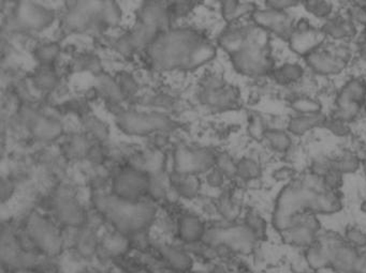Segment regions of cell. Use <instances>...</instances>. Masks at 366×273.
I'll list each match as a JSON object with an SVG mask.
<instances>
[{"instance_id":"1","label":"cell","mask_w":366,"mask_h":273,"mask_svg":"<svg viewBox=\"0 0 366 273\" xmlns=\"http://www.w3.org/2000/svg\"><path fill=\"white\" fill-rule=\"evenodd\" d=\"M34 249L44 256L59 258L65 252L61 228L49 213L34 208L21 221Z\"/></svg>"},{"instance_id":"2","label":"cell","mask_w":366,"mask_h":273,"mask_svg":"<svg viewBox=\"0 0 366 273\" xmlns=\"http://www.w3.org/2000/svg\"><path fill=\"white\" fill-rule=\"evenodd\" d=\"M229 57L233 69L253 82L269 80L278 63L274 42L270 46L248 42L244 48Z\"/></svg>"},{"instance_id":"3","label":"cell","mask_w":366,"mask_h":273,"mask_svg":"<svg viewBox=\"0 0 366 273\" xmlns=\"http://www.w3.org/2000/svg\"><path fill=\"white\" fill-rule=\"evenodd\" d=\"M152 173L135 165H121L112 171L110 192L121 202L136 204L148 200Z\"/></svg>"},{"instance_id":"4","label":"cell","mask_w":366,"mask_h":273,"mask_svg":"<svg viewBox=\"0 0 366 273\" xmlns=\"http://www.w3.org/2000/svg\"><path fill=\"white\" fill-rule=\"evenodd\" d=\"M325 42V38L320 25L304 16H298L295 27L286 40V46L291 56L303 59Z\"/></svg>"},{"instance_id":"5","label":"cell","mask_w":366,"mask_h":273,"mask_svg":"<svg viewBox=\"0 0 366 273\" xmlns=\"http://www.w3.org/2000/svg\"><path fill=\"white\" fill-rule=\"evenodd\" d=\"M218 150L212 147H178L172 156L171 171L188 175H205L216 164Z\"/></svg>"},{"instance_id":"6","label":"cell","mask_w":366,"mask_h":273,"mask_svg":"<svg viewBox=\"0 0 366 273\" xmlns=\"http://www.w3.org/2000/svg\"><path fill=\"white\" fill-rule=\"evenodd\" d=\"M323 228V220L312 211L305 210L298 215L293 225L278 238L287 247L303 251L317 241Z\"/></svg>"},{"instance_id":"7","label":"cell","mask_w":366,"mask_h":273,"mask_svg":"<svg viewBox=\"0 0 366 273\" xmlns=\"http://www.w3.org/2000/svg\"><path fill=\"white\" fill-rule=\"evenodd\" d=\"M302 60L308 73L321 80H333L349 71L348 65L338 58L329 41H325Z\"/></svg>"},{"instance_id":"8","label":"cell","mask_w":366,"mask_h":273,"mask_svg":"<svg viewBox=\"0 0 366 273\" xmlns=\"http://www.w3.org/2000/svg\"><path fill=\"white\" fill-rule=\"evenodd\" d=\"M295 12L276 11L259 5L250 22L269 33L274 40L286 42L298 18Z\"/></svg>"},{"instance_id":"9","label":"cell","mask_w":366,"mask_h":273,"mask_svg":"<svg viewBox=\"0 0 366 273\" xmlns=\"http://www.w3.org/2000/svg\"><path fill=\"white\" fill-rule=\"evenodd\" d=\"M208 230V220L195 209L185 206L176 218V240L186 247L202 242Z\"/></svg>"},{"instance_id":"10","label":"cell","mask_w":366,"mask_h":273,"mask_svg":"<svg viewBox=\"0 0 366 273\" xmlns=\"http://www.w3.org/2000/svg\"><path fill=\"white\" fill-rule=\"evenodd\" d=\"M173 122L161 115H119L118 127L128 135L159 134L173 130Z\"/></svg>"},{"instance_id":"11","label":"cell","mask_w":366,"mask_h":273,"mask_svg":"<svg viewBox=\"0 0 366 273\" xmlns=\"http://www.w3.org/2000/svg\"><path fill=\"white\" fill-rule=\"evenodd\" d=\"M154 250L174 273H189L195 268L193 254L178 241L155 239Z\"/></svg>"},{"instance_id":"12","label":"cell","mask_w":366,"mask_h":273,"mask_svg":"<svg viewBox=\"0 0 366 273\" xmlns=\"http://www.w3.org/2000/svg\"><path fill=\"white\" fill-rule=\"evenodd\" d=\"M310 75L302 59L291 56L280 59L270 75L269 80L278 89L290 88L301 84Z\"/></svg>"},{"instance_id":"13","label":"cell","mask_w":366,"mask_h":273,"mask_svg":"<svg viewBox=\"0 0 366 273\" xmlns=\"http://www.w3.org/2000/svg\"><path fill=\"white\" fill-rule=\"evenodd\" d=\"M168 181L172 194L183 203H197L203 196L204 183L200 176L169 171Z\"/></svg>"},{"instance_id":"14","label":"cell","mask_w":366,"mask_h":273,"mask_svg":"<svg viewBox=\"0 0 366 273\" xmlns=\"http://www.w3.org/2000/svg\"><path fill=\"white\" fill-rule=\"evenodd\" d=\"M345 207L346 204L342 191L322 190L312 194L308 202L307 210L325 220L342 215Z\"/></svg>"},{"instance_id":"15","label":"cell","mask_w":366,"mask_h":273,"mask_svg":"<svg viewBox=\"0 0 366 273\" xmlns=\"http://www.w3.org/2000/svg\"><path fill=\"white\" fill-rule=\"evenodd\" d=\"M319 25L325 41L330 42H352L361 31L342 11Z\"/></svg>"},{"instance_id":"16","label":"cell","mask_w":366,"mask_h":273,"mask_svg":"<svg viewBox=\"0 0 366 273\" xmlns=\"http://www.w3.org/2000/svg\"><path fill=\"white\" fill-rule=\"evenodd\" d=\"M327 117V112L312 115L288 114L286 129L295 139L304 141L307 137L316 134L318 131L322 130Z\"/></svg>"},{"instance_id":"17","label":"cell","mask_w":366,"mask_h":273,"mask_svg":"<svg viewBox=\"0 0 366 273\" xmlns=\"http://www.w3.org/2000/svg\"><path fill=\"white\" fill-rule=\"evenodd\" d=\"M299 141L287 129H270L263 146L272 159L285 161L297 147Z\"/></svg>"},{"instance_id":"18","label":"cell","mask_w":366,"mask_h":273,"mask_svg":"<svg viewBox=\"0 0 366 273\" xmlns=\"http://www.w3.org/2000/svg\"><path fill=\"white\" fill-rule=\"evenodd\" d=\"M240 222L254 235L259 242L265 243L269 240L272 230L270 218L258 207L248 205Z\"/></svg>"},{"instance_id":"19","label":"cell","mask_w":366,"mask_h":273,"mask_svg":"<svg viewBox=\"0 0 366 273\" xmlns=\"http://www.w3.org/2000/svg\"><path fill=\"white\" fill-rule=\"evenodd\" d=\"M361 165V152L352 145V141L350 146H338L337 149L333 152V168L340 171L345 177L360 173Z\"/></svg>"},{"instance_id":"20","label":"cell","mask_w":366,"mask_h":273,"mask_svg":"<svg viewBox=\"0 0 366 273\" xmlns=\"http://www.w3.org/2000/svg\"><path fill=\"white\" fill-rule=\"evenodd\" d=\"M332 245L317 239L312 245L301 251L302 259L306 268L317 272L329 269L331 264Z\"/></svg>"},{"instance_id":"21","label":"cell","mask_w":366,"mask_h":273,"mask_svg":"<svg viewBox=\"0 0 366 273\" xmlns=\"http://www.w3.org/2000/svg\"><path fill=\"white\" fill-rule=\"evenodd\" d=\"M359 251L340 239L331 247L330 268L334 273H353V266Z\"/></svg>"},{"instance_id":"22","label":"cell","mask_w":366,"mask_h":273,"mask_svg":"<svg viewBox=\"0 0 366 273\" xmlns=\"http://www.w3.org/2000/svg\"><path fill=\"white\" fill-rule=\"evenodd\" d=\"M289 114L298 115H312V114L325 113V105L319 95L300 94L291 97L285 103Z\"/></svg>"},{"instance_id":"23","label":"cell","mask_w":366,"mask_h":273,"mask_svg":"<svg viewBox=\"0 0 366 273\" xmlns=\"http://www.w3.org/2000/svg\"><path fill=\"white\" fill-rule=\"evenodd\" d=\"M269 130V117L265 112L252 109L246 113L245 132L250 143L263 145Z\"/></svg>"},{"instance_id":"24","label":"cell","mask_w":366,"mask_h":273,"mask_svg":"<svg viewBox=\"0 0 366 273\" xmlns=\"http://www.w3.org/2000/svg\"><path fill=\"white\" fill-rule=\"evenodd\" d=\"M301 8L306 16L318 24L340 11L337 0H303Z\"/></svg>"},{"instance_id":"25","label":"cell","mask_w":366,"mask_h":273,"mask_svg":"<svg viewBox=\"0 0 366 273\" xmlns=\"http://www.w3.org/2000/svg\"><path fill=\"white\" fill-rule=\"evenodd\" d=\"M321 131L331 139H337L338 141L344 144L350 143L355 137V126L340 118L333 117L329 114Z\"/></svg>"},{"instance_id":"26","label":"cell","mask_w":366,"mask_h":273,"mask_svg":"<svg viewBox=\"0 0 366 273\" xmlns=\"http://www.w3.org/2000/svg\"><path fill=\"white\" fill-rule=\"evenodd\" d=\"M278 161V163H276L270 171V178H271V181L273 183L283 187V186L287 185L289 182L295 180L299 175L300 171H300L298 167H295L291 163L286 162V161Z\"/></svg>"},{"instance_id":"27","label":"cell","mask_w":366,"mask_h":273,"mask_svg":"<svg viewBox=\"0 0 366 273\" xmlns=\"http://www.w3.org/2000/svg\"><path fill=\"white\" fill-rule=\"evenodd\" d=\"M342 236L345 242L357 251L366 250V226L361 224H347L342 230Z\"/></svg>"},{"instance_id":"28","label":"cell","mask_w":366,"mask_h":273,"mask_svg":"<svg viewBox=\"0 0 366 273\" xmlns=\"http://www.w3.org/2000/svg\"><path fill=\"white\" fill-rule=\"evenodd\" d=\"M238 158V156H234L229 150L219 149L217 154L215 167L218 168L230 182L235 181Z\"/></svg>"},{"instance_id":"29","label":"cell","mask_w":366,"mask_h":273,"mask_svg":"<svg viewBox=\"0 0 366 273\" xmlns=\"http://www.w3.org/2000/svg\"><path fill=\"white\" fill-rule=\"evenodd\" d=\"M202 180H203L204 188L212 190L215 193L221 191V190L227 188L230 183H232L216 167H213L205 175L202 176Z\"/></svg>"},{"instance_id":"30","label":"cell","mask_w":366,"mask_h":273,"mask_svg":"<svg viewBox=\"0 0 366 273\" xmlns=\"http://www.w3.org/2000/svg\"><path fill=\"white\" fill-rule=\"evenodd\" d=\"M340 11L359 28H363L366 25V8L361 4L355 1H348Z\"/></svg>"},{"instance_id":"31","label":"cell","mask_w":366,"mask_h":273,"mask_svg":"<svg viewBox=\"0 0 366 273\" xmlns=\"http://www.w3.org/2000/svg\"><path fill=\"white\" fill-rule=\"evenodd\" d=\"M302 0H263L261 6L276 11L295 12L301 8Z\"/></svg>"},{"instance_id":"32","label":"cell","mask_w":366,"mask_h":273,"mask_svg":"<svg viewBox=\"0 0 366 273\" xmlns=\"http://www.w3.org/2000/svg\"><path fill=\"white\" fill-rule=\"evenodd\" d=\"M345 176L336 169L332 168L322 177L323 188L330 191H342L345 185Z\"/></svg>"},{"instance_id":"33","label":"cell","mask_w":366,"mask_h":273,"mask_svg":"<svg viewBox=\"0 0 366 273\" xmlns=\"http://www.w3.org/2000/svg\"><path fill=\"white\" fill-rule=\"evenodd\" d=\"M210 273H234L233 268L229 262L223 260H214L210 264H205Z\"/></svg>"},{"instance_id":"34","label":"cell","mask_w":366,"mask_h":273,"mask_svg":"<svg viewBox=\"0 0 366 273\" xmlns=\"http://www.w3.org/2000/svg\"><path fill=\"white\" fill-rule=\"evenodd\" d=\"M353 273H366V250L359 251L353 266Z\"/></svg>"},{"instance_id":"35","label":"cell","mask_w":366,"mask_h":273,"mask_svg":"<svg viewBox=\"0 0 366 273\" xmlns=\"http://www.w3.org/2000/svg\"><path fill=\"white\" fill-rule=\"evenodd\" d=\"M359 151L361 152L362 156L361 171H360V173H362V177H363V180L364 182H365L366 186V146H364L362 141L361 146H360L359 148Z\"/></svg>"},{"instance_id":"36","label":"cell","mask_w":366,"mask_h":273,"mask_svg":"<svg viewBox=\"0 0 366 273\" xmlns=\"http://www.w3.org/2000/svg\"><path fill=\"white\" fill-rule=\"evenodd\" d=\"M357 209H359V213H361L363 217L366 218V196L360 200L359 205H357Z\"/></svg>"},{"instance_id":"37","label":"cell","mask_w":366,"mask_h":273,"mask_svg":"<svg viewBox=\"0 0 366 273\" xmlns=\"http://www.w3.org/2000/svg\"><path fill=\"white\" fill-rule=\"evenodd\" d=\"M189 273H210V270H208V267L206 266H201L199 267V268H193V270L190 271Z\"/></svg>"},{"instance_id":"38","label":"cell","mask_w":366,"mask_h":273,"mask_svg":"<svg viewBox=\"0 0 366 273\" xmlns=\"http://www.w3.org/2000/svg\"><path fill=\"white\" fill-rule=\"evenodd\" d=\"M293 273H320V272H317V271L310 270V269L304 268V269H301V270L297 271V272H293Z\"/></svg>"},{"instance_id":"39","label":"cell","mask_w":366,"mask_h":273,"mask_svg":"<svg viewBox=\"0 0 366 273\" xmlns=\"http://www.w3.org/2000/svg\"><path fill=\"white\" fill-rule=\"evenodd\" d=\"M362 122L366 124V105H364L363 112H362Z\"/></svg>"},{"instance_id":"40","label":"cell","mask_w":366,"mask_h":273,"mask_svg":"<svg viewBox=\"0 0 366 273\" xmlns=\"http://www.w3.org/2000/svg\"><path fill=\"white\" fill-rule=\"evenodd\" d=\"M362 33H363L364 36L366 37V25L363 27V28H362Z\"/></svg>"},{"instance_id":"41","label":"cell","mask_w":366,"mask_h":273,"mask_svg":"<svg viewBox=\"0 0 366 273\" xmlns=\"http://www.w3.org/2000/svg\"><path fill=\"white\" fill-rule=\"evenodd\" d=\"M302 1H303V0H302Z\"/></svg>"}]
</instances>
